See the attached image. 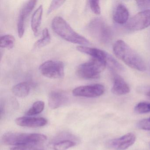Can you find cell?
I'll list each match as a JSON object with an SVG mask.
<instances>
[{
	"mask_svg": "<svg viewBox=\"0 0 150 150\" xmlns=\"http://www.w3.org/2000/svg\"><path fill=\"white\" fill-rule=\"evenodd\" d=\"M115 56L131 68L144 71L146 66L143 59L122 40H117L113 45Z\"/></svg>",
	"mask_w": 150,
	"mask_h": 150,
	"instance_id": "1",
	"label": "cell"
},
{
	"mask_svg": "<svg viewBox=\"0 0 150 150\" xmlns=\"http://www.w3.org/2000/svg\"><path fill=\"white\" fill-rule=\"evenodd\" d=\"M17 125L28 128H39L47 124V119L42 117H22L16 118L15 121Z\"/></svg>",
	"mask_w": 150,
	"mask_h": 150,
	"instance_id": "12",
	"label": "cell"
},
{
	"mask_svg": "<svg viewBox=\"0 0 150 150\" xmlns=\"http://www.w3.org/2000/svg\"><path fill=\"white\" fill-rule=\"evenodd\" d=\"M137 5L140 8H145L150 6V1H137Z\"/></svg>",
	"mask_w": 150,
	"mask_h": 150,
	"instance_id": "27",
	"label": "cell"
},
{
	"mask_svg": "<svg viewBox=\"0 0 150 150\" xmlns=\"http://www.w3.org/2000/svg\"><path fill=\"white\" fill-rule=\"evenodd\" d=\"M135 112L139 114H146L150 112V103L140 102L138 103L134 108Z\"/></svg>",
	"mask_w": 150,
	"mask_h": 150,
	"instance_id": "22",
	"label": "cell"
},
{
	"mask_svg": "<svg viewBox=\"0 0 150 150\" xmlns=\"http://www.w3.org/2000/svg\"><path fill=\"white\" fill-rule=\"evenodd\" d=\"M150 26V9L141 11L135 15L126 24L127 29L132 31L142 30Z\"/></svg>",
	"mask_w": 150,
	"mask_h": 150,
	"instance_id": "7",
	"label": "cell"
},
{
	"mask_svg": "<svg viewBox=\"0 0 150 150\" xmlns=\"http://www.w3.org/2000/svg\"><path fill=\"white\" fill-rule=\"evenodd\" d=\"M39 70L42 75L52 79H62L64 76V63L58 60H48L42 64Z\"/></svg>",
	"mask_w": 150,
	"mask_h": 150,
	"instance_id": "6",
	"label": "cell"
},
{
	"mask_svg": "<svg viewBox=\"0 0 150 150\" xmlns=\"http://www.w3.org/2000/svg\"><path fill=\"white\" fill-rule=\"evenodd\" d=\"M107 66L105 61L92 58V59L79 66L76 70L77 75L84 79H94L100 77L101 73Z\"/></svg>",
	"mask_w": 150,
	"mask_h": 150,
	"instance_id": "4",
	"label": "cell"
},
{
	"mask_svg": "<svg viewBox=\"0 0 150 150\" xmlns=\"http://www.w3.org/2000/svg\"><path fill=\"white\" fill-rule=\"evenodd\" d=\"M37 2V1L35 0L28 1L23 5L20 11L17 23L18 35L20 38H22L24 35L26 21L35 8Z\"/></svg>",
	"mask_w": 150,
	"mask_h": 150,
	"instance_id": "10",
	"label": "cell"
},
{
	"mask_svg": "<svg viewBox=\"0 0 150 150\" xmlns=\"http://www.w3.org/2000/svg\"><path fill=\"white\" fill-rule=\"evenodd\" d=\"M105 92V87L100 84L80 86L73 89L74 96L86 98H96L101 96Z\"/></svg>",
	"mask_w": 150,
	"mask_h": 150,
	"instance_id": "8",
	"label": "cell"
},
{
	"mask_svg": "<svg viewBox=\"0 0 150 150\" xmlns=\"http://www.w3.org/2000/svg\"><path fill=\"white\" fill-rule=\"evenodd\" d=\"M43 13V7L42 5H40L32 15L31 21V28L35 36L38 35V30L42 23Z\"/></svg>",
	"mask_w": 150,
	"mask_h": 150,
	"instance_id": "16",
	"label": "cell"
},
{
	"mask_svg": "<svg viewBox=\"0 0 150 150\" xmlns=\"http://www.w3.org/2000/svg\"><path fill=\"white\" fill-rule=\"evenodd\" d=\"M31 87L30 83L23 81L14 86L12 89V92L13 94L17 97L24 98L29 94Z\"/></svg>",
	"mask_w": 150,
	"mask_h": 150,
	"instance_id": "17",
	"label": "cell"
},
{
	"mask_svg": "<svg viewBox=\"0 0 150 150\" xmlns=\"http://www.w3.org/2000/svg\"><path fill=\"white\" fill-rule=\"evenodd\" d=\"M45 108V103L42 101H37L33 103L32 107L26 113L28 116H33L40 114Z\"/></svg>",
	"mask_w": 150,
	"mask_h": 150,
	"instance_id": "20",
	"label": "cell"
},
{
	"mask_svg": "<svg viewBox=\"0 0 150 150\" xmlns=\"http://www.w3.org/2000/svg\"><path fill=\"white\" fill-rule=\"evenodd\" d=\"M129 12L127 8L122 4H119L116 7L113 14V19L117 24H124L129 19Z\"/></svg>",
	"mask_w": 150,
	"mask_h": 150,
	"instance_id": "15",
	"label": "cell"
},
{
	"mask_svg": "<svg viewBox=\"0 0 150 150\" xmlns=\"http://www.w3.org/2000/svg\"><path fill=\"white\" fill-rule=\"evenodd\" d=\"M10 150H44L41 144H27L12 147Z\"/></svg>",
	"mask_w": 150,
	"mask_h": 150,
	"instance_id": "23",
	"label": "cell"
},
{
	"mask_svg": "<svg viewBox=\"0 0 150 150\" xmlns=\"http://www.w3.org/2000/svg\"><path fill=\"white\" fill-rule=\"evenodd\" d=\"M51 37L48 29L45 28L42 31V37L35 43L34 48L35 49H41L46 46L50 42Z\"/></svg>",
	"mask_w": 150,
	"mask_h": 150,
	"instance_id": "18",
	"label": "cell"
},
{
	"mask_svg": "<svg viewBox=\"0 0 150 150\" xmlns=\"http://www.w3.org/2000/svg\"><path fill=\"white\" fill-rule=\"evenodd\" d=\"M45 135L39 133L8 132L2 137V142L6 145L16 146L27 144H41L47 140Z\"/></svg>",
	"mask_w": 150,
	"mask_h": 150,
	"instance_id": "3",
	"label": "cell"
},
{
	"mask_svg": "<svg viewBox=\"0 0 150 150\" xmlns=\"http://www.w3.org/2000/svg\"><path fill=\"white\" fill-rule=\"evenodd\" d=\"M138 128L144 130L150 131V118L142 119L138 122Z\"/></svg>",
	"mask_w": 150,
	"mask_h": 150,
	"instance_id": "26",
	"label": "cell"
},
{
	"mask_svg": "<svg viewBox=\"0 0 150 150\" xmlns=\"http://www.w3.org/2000/svg\"><path fill=\"white\" fill-rule=\"evenodd\" d=\"M52 28L57 35L67 42L82 46L89 44L87 38L74 31L62 17H55L52 20Z\"/></svg>",
	"mask_w": 150,
	"mask_h": 150,
	"instance_id": "2",
	"label": "cell"
},
{
	"mask_svg": "<svg viewBox=\"0 0 150 150\" xmlns=\"http://www.w3.org/2000/svg\"><path fill=\"white\" fill-rule=\"evenodd\" d=\"M65 1H52L48 8L47 13L48 14L51 13L64 5Z\"/></svg>",
	"mask_w": 150,
	"mask_h": 150,
	"instance_id": "24",
	"label": "cell"
},
{
	"mask_svg": "<svg viewBox=\"0 0 150 150\" xmlns=\"http://www.w3.org/2000/svg\"><path fill=\"white\" fill-rule=\"evenodd\" d=\"M136 137L134 133L129 132L121 137L114 139L108 141L107 146L114 150H125L132 146L136 141Z\"/></svg>",
	"mask_w": 150,
	"mask_h": 150,
	"instance_id": "9",
	"label": "cell"
},
{
	"mask_svg": "<svg viewBox=\"0 0 150 150\" xmlns=\"http://www.w3.org/2000/svg\"><path fill=\"white\" fill-rule=\"evenodd\" d=\"M16 39L13 36L11 35H6L1 37L0 46L1 48L12 49L15 44Z\"/></svg>",
	"mask_w": 150,
	"mask_h": 150,
	"instance_id": "19",
	"label": "cell"
},
{
	"mask_svg": "<svg viewBox=\"0 0 150 150\" xmlns=\"http://www.w3.org/2000/svg\"><path fill=\"white\" fill-rule=\"evenodd\" d=\"M76 49L80 52L89 55L92 58L105 61L107 63V65L110 57L111 56L108 52L96 48L81 45L77 46Z\"/></svg>",
	"mask_w": 150,
	"mask_h": 150,
	"instance_id": "13",
	"label": "cell"
},
{
	"mask_svg": "<svg viewBox=\"0 0 150 150\" xmlns=\"http://www.w3.org/2000/svg\"><path fill=\"white\" fill-rule=\"evenodd\" d=\"M111 91L114 94L117 96L124 95L129 93L130 88L127 82L122 77L117 74H114L113 85Z\"/></svg>",
	"mask_w": 150,
	"mask_h": 150,
	"instance_id": "14",
	"label": "cell"
},
{
	"mask_svg": "<svg viewBox=\"0 0 150 150\" xmlns=\"http://www.w3.org/2000/svg\"><path fill=\"white\" fill-rule=\"evenodd\" d=\"M88 30L92 37L102 43L109 42L112 38L110 28L101 18L93 19L88 24Z\"/></svg>",
	"mask_w": 150,
	"mask_h": 150,
	"instance_id": "5",
	"label": "cell"
},
{
	"mask_svg": "<svg viewBox=\"0 0 150 150\" xmlns=\"http://www.w3.org/2000/svg\"><path fill=\"white\" fill-rule=\"evenodd\" d=\"M69 96L66 93L61 90H56L50 92L48 97L49 107L56 109L67 104Z\"/></svg>",
	"mask_w": 150,
	"mask_h": 150,
	"instance_id": "11",
	"label": "cell"
},
{
	"mask_svg": "<svg viewBox=\"0 0 150 150\" xmlns=\"http://www.w3.org/2000/svg\"><path fill=\"white\" fill-rule=\"evenodd\" d=\"M89 6L92 12L96 15H100L101 13V8L99 1L91 0L89 1Z\"/></svg>",
	"mask_w": 150,
	"mask_h": 150,
	"instance_id": "25",
	"label": "cell"
},
{
	"mask_svg": "<svg viewBox=\"0 0 150 150\" xmlns=\"http://www.w3.org/2000/svg\"><path fill=\"white\" fill-rule=\"evenodd\" d=\"M76 144V142L72 140L65 139L55 143L53 148L54 150H67L75 146Z\"/></svg>",
	"mask_w": 150,
	"mask_h": 150,
	"instance_id": "21",
	"label": "cell"
},
{
	"mask_svg": "<svg viewBox=\"0 0 150 150\" xmlns=\"http://www.w3.org/2000/svg\"><path fill=\"white\" fill-rule=\"evenodd\" d=\"M146 95L148 98H149L150 99V89H149L147 92H146Z\"/></svg>",
	"mask_w": 150,
	"mask_h": 150,
	"instance_id": "28",
	"label": "cell"
}]
</instances>
